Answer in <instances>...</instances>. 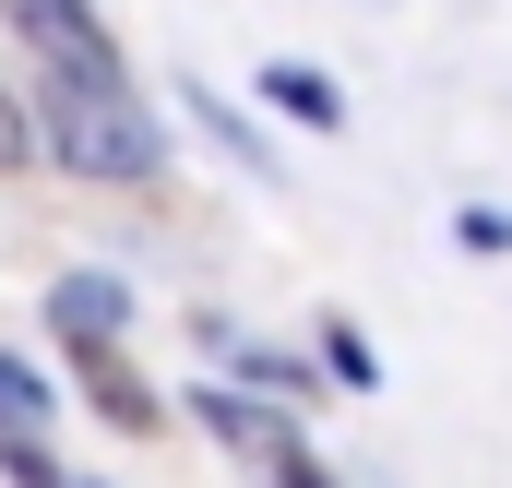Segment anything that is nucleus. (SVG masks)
I'll use <instances>...</instances> for the list:
<instances>
[{
	"mask_svg": "<svg viewBox=\"0 0 512 488\" xmlns=\"http://www.w3.org/2000/svg\"><path fill=\"white\" fill-rule=\"evenodd\" d=\"M48 155L72 167V179H155L167 167V131L155 108L120 84H72V72H48Z\"/></svg>",
	"mask_w": 512,
	"mask_h": 488,
	"instance_id": "nucleus-1",
	"label": "nucleus"
},
{
	"mask_svg": "<svg viewBox=\"0 0 512 488\" xmlns=\"http://www.w3.org/2000/svg\"><path fill=\"white\" fill-rule=\"evenodd\" d=\"M12 12V36L36 48V72H72V84H120V48H108V24L84 12V0H0Z\"/></svg>",
	"mask_w": 512,
	"mask_h": 488,
	"instance_id": "nucleus-2",
	"label": "nucleus"
},
{
	"mask_svg": "<svg viewBox=\"0 0 512 488\" xmlns=\"http://www.w3.org/2000/svg\"><path fill=\"white\" fill-rule=\"evenodd\" d=\"M203 429H215L227 453H262V465H286V453H298V429H286L274 405H251V393H203Z\"/></svg>",
	"mask_w": 512,
	"mask_h": 488,
	"instance_id": "nucleus-3",
	"label": "nucleus"
},
{
	"mask_svg": "<svg viewBox=\"0 0 512 488\" xmlns=\"http://www.w3.org/2000/svg\"><path fill=\"white\" fill-rule=\"evenodd\" d=\"M262 96H274V108H286L298 131H346V96H334L310 60H274V72H262Z\"/></svg>",
	"mask_w": 512,
	"mask_h": 488,
	"instance_id": "nucleus-4",
	"label": "nucleus"
},
{
	"mask_svg": "<svg viewBox=\"0 0 512 488\" xmlns=\"http://www.w3.org/2000/svg\"><path fill=\"white\" fill-rule=\"evenodd\" d=\"M60 334H72V346H108V334H120V286H108V274H72V286H60Z\"/></svg>",
	"mask_w": 512,
	"mask_h": 488,
	"instance_id": "nucleus-5",
	"label": "nucleus"
},
{
	"mask_svg": "<svg viewBox=\"0 0 512 488\" xmlns=\"http://www.w3.org/2000/svg\"><path fill=\"white\" fill-rule=\"evenodd\" d=\"M84 381H96V405H108L120 429H155V393H143V381H131V369L108 358V346H84Z\"/></svg>",
	"mask_w": 512,
	"mask_h": 488,
	"instance_id": "nucleus-6",
	"label": "nucleus"
},
{
	"mask_svg": "<svg viewBox=\"0 0 512 488\" xmlns=\"http://www.w3.org/2000/svg\"><path fill=\"white\" fill-rule=\"evenodd\" d=\"M36 429H48V381L24 358H0V441H36Z\"/></svg>",
	"mask_w": 512,
	"mask_h": 488,
	"instance_id": "nucleus-7",
	"label": "nucleus"
},
{
	"mask_svg": "<svg viewBox=\"0 0 512 488\" xmlns=\"http://www.w3.org/2000/svg\"><path fill=\"white\" fill-rule=\"evenodd\" d=\"M239 381H262V393H274V405H298V393H322V381H310V369H286V358H251V369H239Z\"/></svg>",
	"mask_w": 512,
	"mask_h": 488,
	"instance_id": "nucleus-8",
	"label": "nucleus"
},
{
	"mask_svg": "<svg viewBox=\"0 0 512 488\" xmlns=\"http://www.w3.org/2000/svg\"><path fill=\"white\" fill-rule=\"evenodd\" d=\"M36 155V120H24V96H0V167H24Z\"/></svg>",
	"mask_w": 512,
	"mask_h": 488,
	"instance_id": "nucleus-9",
	"label": "nucleus"
}]
</instances>
